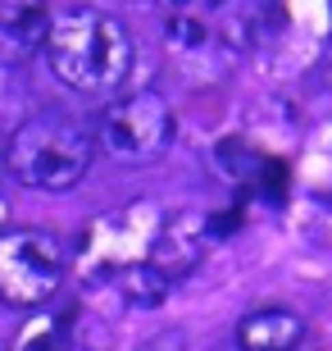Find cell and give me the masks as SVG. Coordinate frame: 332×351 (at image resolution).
I'll return each instance as SVG.
<instances>
[{
  "instance_id": "obj_1",
  "label": "cell",
  "mask_w": 332,
  "mask_h": 351,
  "mask_svg": "<svg viewBox=\"0 0 332 351\" xmlns=\"http://www.w3.org/2000/svg\"><path fill=\"white\" fill-rule=\"evenodd\" d=\"M46 60H51L55 78L64 87L96 96L110 91L128 78L132 69V37L114 14L77 5V10L55 14L51 41H46Z\"/></svg>"
},
{
  "instance_id": "obj_2",
  "label": "cell",
  "mask_w": 332,
  "mask_h": 351,
  "mask_svg": "<svg viewBox=\"0 0 332 351\" xmlns=\"http://www.w3.org/2000/svg\"><path fill=\"white\" fill-rule=\"evenodd\" d=\"M91 156H96L91 132L77 119L60 114V110H46V114H32L14 128L10 146H5V169L23 187L68 192L91 169Z\"/></svg>"
},
{
  "instance_id": "obj_3",
  "label": "cell",
  "mask_w": 332,
  "mask_h": 351,
  "mask_svg": "<svg viewBox=\"0 0 332 351\" xmlns=\"http://www.w3.org/2000/svg\"><path fill=\"white\" fill-rule=\"evenodd\" d=\"M96 151L123 165H151L173 142V110L159 91H128L96 114Z\"/></svg>"
},
{
  "instance_id": "obj_4",
  "label": "cell",
  "mask_w": 332,
  "mask_h": 351,
  "mask_svg": "<svg viewBox=\"0 0 332 351\" xmlns=\"http://www.w3.org/2000/svg\"><path fill=\"white\" fill-rule=\"evenodd\" d=\"M68 274L64 242L46 228L0 233V301L18 311H37L60 292Z\"/></svg>"
},
{
  "instance_id": "obj_5",
  "label": "cell",
  "mask_w": 332,
  "mask_h": 351,
  "mask_svg": "<svg viewBox=\"0 0 332 351\" xmlns=\"http://www.w3.org/2000/svg\"><path fill=\"white\" fill-rule=\"evenodd\" d=\"M55 14L46 0H0V64L18 69L46 55Z\"/></svg>"
},
{
  "instance_id": "obj_6",
  "label": "cell",
  "mask_w": 332,
  "mask_h": 351,
  "mask_svg": "<svg viewBox=\"0 0 332 351\" xmlns=\"http://www.w3.org/2000/svg\"><path fill=\"white\" fill-rule=\"evenodd\" d=\"M205 237H209V233H205L201 215H173V219L159 223V233H155L151 256H146V261L164 274L168 283H178V278H187V274L201 265Z\"/></svg>"
},
{
  "instance_id": "obj_7",
  "label": "cell",
  "mask_w": 332,
  "mask_h": 351,
  "mask_svg": "<svg viewBox=\"0 0 332 351\" xmlns=\"http://www.w3.org/2000/svg\"><path fill=\"white\" fill-rule=\"evenodd\" d=\"M301 338H305V319L296 311H282V306H264L237 324L242 351H296Z\"/></svg>"
},
{
  "instance_id": "obj_8",
  "label": "cell",
  "mask_w": 332,
  "mask_h": 351,
  "mask_svg": "<svg viewBox=\"0 0 332 351\" xmlns=\"http://www.w3.org/2000/svg\"><path fill=\"white\" fill-rule=\"evenodd\" d=\"M114 283H118V292H123L132 306H146V311H151V306H159V301L168 297V287H173L151 261H128V265H118Z\"/></svg>"
},
{
  "instance_id": "obj_9",
  "label": "cell",
  "mask_w": 332,
  "mask_h": 351,
  "mask_svg": "<svg viewBox=\"0 0 332 351\" xmlns=\"http://www.w3.org/2000/svg\"><path fill=\"white\" fill-rule=\"evenodd\" d=\"M18 351H55V328L51 324H37L23 333V347Z\"/></svg>"
}]
</instances>
